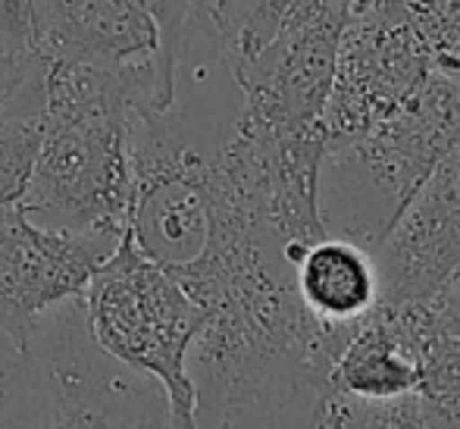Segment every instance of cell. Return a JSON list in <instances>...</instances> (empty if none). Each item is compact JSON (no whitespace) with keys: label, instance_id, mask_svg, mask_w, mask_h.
<instances>
[{"label":"cell","instance_id":"1","mask_svg":"<svg viewBox=\"0 0 460 429\" xmlns=\"http://www.w3.org/2000/svg\"><path fill=\"white\" fill-rule=\"evenodd\" d=\"M207 236L170 270L204 310L188 351L194 426H320L326 376L351 326L320 323L295 289L273 151L242 113L207 160Z\"/></svg>","mask_w":460,"mask_h":429},{"label":"cell","instance_id":"2","mask_svg":"<svg viewBox=\"0 0 460 429\" xmlns=\"http://www.w3.org/2000/svg\"><path fill=\"white\" fill-rule=\"evenodd\" d=\"M132 103L110 76L50 63L38 151L16 201L35 223L122 236L132 204Z\"/></svg>","mask_w":460,"mask_h":429},{"label":"cell","instance_id":"3","mask_svg":"<svg viewBox=\"0 0 460 429\" xmlns=\"http://www.w3.org/2000/svg\"><path fill=\"white\" fill-rule=\"evenodd\" d=\"M0 426H172L157 380L97 344L82 295L48 308L19 344Z\"/></svg>","mask_w":460,"mask_h":429},{"label":"cell","instance_id":"4","mask_svg":"<svg viewBox=\"0 0 460 429\" xmlns=\"http://www.w3.org/2000/svg\"><path fill=\"white\" fill-rule=\"evenodd\" d=\"M460 141V82L429 69L417 94L388 120L345 141H329L320 160V223L373 248L426 173Z\"/></svg>","mask_w":460,"mask_h":429},{"label":"cell","instance_id":"5","mask_svg":"<svg viewBox=\"0 0 460 429\" xmlns=\"http://www.w3.org/2000/svg\"><path fill=\"white\" fill-rule=\"evenodd\" d=\"M82 304L97 344L164 386L172 426H194L188 351L198 339L204 310L182 282L122 232L119 245L88 279Z\"/></svg>","mask_w":460,"mask_h":429},{"label":"cell","instance_id":"6","mask_svg":"<svg viewBox=\"0 0 460 429\" xmlns=\"http://www.w3.org/2000/svg\"><path fill=\"white\" fill-rule=\"evenodd\" d=\"M31 29L50 63L103 73L135 110L176 101L188 44L166 35L151 0H29Z\"/></svg>","mask_w":460,"mask_h":429},{"label":"cell","instance_id":"7","mask_svg":"<svg viewBox=\"0 0 460 429\" xmlns=\"http://www.w3.org/2000/svg\"><path fill=\"white\" fill-rule=\"evenodd\" d=\"M429 50L407 0H364L339 38L329 88L326 145L367 132L398 113L429 76Z\"/></svg>","mask_w":460,"mask_h":429},{"label":"cell","instance_id":"8","mask_svg":"<svg viewBox=\"0 0 460 429\" xmlns=\"http://www.w3.org/2000/svg\"><path fill=\"white\" fill-rule=\"evenodd\" d=\"M122 236L50 229L19 204L0 210V333L22 344L31 323L54 304L85 291Z\"/></svg>","mask_w":460,"mask_h":429},{"label":"cell","instance_id":"9","mask_svg":"<svg viewBox=\"0 0 460 429\" xmlns=\"http://www.w3.org/2000/svg\"><path fill=\"white\" fill-rule=\"evenodd\" d=\"M369 251L379 304L426 301L460 270V141L438 157Z\"/></svg>","mask_w":460,"mask_h":429},{"label":"cell","instance_id":"10","mask_svg":"<svg viewBox=\"0 0 460 429\" xmlns=\"http://www.w3.org/2000/svg\"><path fill=\"white\" fill-rule=\"evenodd\" d=\"M295 289L320 323L351 326L379 304L373 251L351 238L323 232L297 251Z\"/></svg>","mask_w":460,"mask_h":429},{"label":"cell","instance_id":"11","mask_svg":"<svg viewBox=\"0 0 460 429\" xmlns=\"http://www.w3.org/2000/svg\"><path fill=\"white\" fill-rule=\"evenodd\" d=\"M200 6L226 69L235 73L295 22L307 0H204Z\"/></svg>","mask_w":460,"mask_h":429},{"label":"cell","instance_id":"12","mask_svg":"<svg viewBox=\"0 0 460 429\" xmlns=\"http://www.w3.org/2000/svg\"><path fill=\"white\" fill-rule=\"evenodd\" d=\"M436 73L460 82V0H407Z\"/></svg>","mask_w":460,"mask_h":429},{"label":"cell","instance_id":"13","mask_svg":"<svg viewBox=\"0 0 460 429\" xmlns=\"http://www.w3.org/2000/svg\"><path fill=\"white\" fill-rule=\"evenodd\" d=\"M35 151H38V122L31 120L0 122V210L22 198Z\"/></svg>","mask_w":460,"mask_h":429},{"label":"cell","instance_id":"14","mask_svg":"<svg viewBox=\"0 0 460 429\" xmlns=\"http://www.w3.org/2000/svg\"><path fill=\"white\" fill-rule=\"evenodd\" d=\"M16 354H19V348L10 339H6L4 333H0V398H4V392H6V382H10Z\"/></svg>","mask_w":460,"mask_h":429},{"label":"cell","instance_id":"15","mask_svg":"<svg viewBox=\"0 0 460 429\" xmlns=\"http://www.w3.org/2000/svg\"><path fill=\"white\" fill-rule=\"evenodd\" d=\"M200 4H204V0H200ZM200 10H204V6H200Z\"/></svg>","mask_w":460,"mask_h":429}]
</instances>
